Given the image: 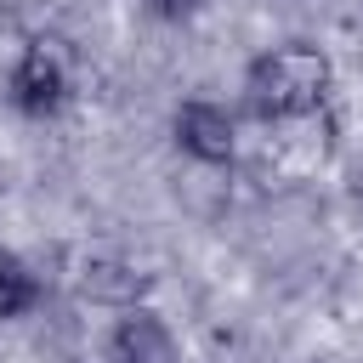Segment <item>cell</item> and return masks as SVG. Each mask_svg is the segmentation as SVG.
Returning a JSON list of instances; mask_svg holds the SVG:
<instances>
[{
  "label": "cell",
  "instance_id": "obj_1",
  "mask_svg": "<svg viewBox=\"0 0 363 363\" xmlns=\"http://www.w3.org/2000/svg\"><path fill=\"white\" fill-rule=\"evenodd\" d=\"M335 85V62L323 45L312 40H284L272 51H255L244 68V108L261 125H284V119H306L323 108Z\"/></svg>",
  "mask_w": 363,
  "mask_h": 363
},
{
  "label": "cell",
  "instance_id": "obj_6",
  "mask_svg": "<svg viewBox=\"0 0 363 363\" xmlns=\"http://www.w3.org/2000/svg\"><path fill=\"white\" fill-rule=\"evenodd\" d=\"M79 289H85L91 301H108V306H136V301H142V289H147V278H142V272H130L125 261H85Z\"/></svg>",
  "mask_w": 363,
  "mask_h": 363
},
{
  "label": "cell",
  "instance_id": "obj_4",
  "mask_svg": "<svg viewBox=\"0 0 363 363\" xmlns=\"http://www.w3.org/2000/svg\"><path fill=\"white\" fill-rule=\"evenodd\" d=\"M108 363H182L176 329L153 312V306H119L113 329H108Z\"/></svg>",
  "mask_w": 363,
  "mask_h": 363
},
{
  "label": "cell",
  "instance_id": "obj_3",
  "mask_svg": "<svg viewBox=\"0 0 363 363\" xmlns=\"http://www.w3.org/2000/svg\"><path fill=\"white\" fill-rule=\"evenodd\" d=\"M170 136H176V147L193 164H210V170L216 164H233V153H238V119L221 102H210V96L182 102L176 119H170Z\"/></svg>",
  "mask_w": 363,
  "mask_h": 363
},
{
  "label": "cell",
  "instance_id": "obj_2",
  "mask_svg": "<svg viewBox=\"0 0 363 363\" xmlns=\"http://www.w3.org/2000/svg\"><path fill=\"white\" fill-rule=\"evenodd\" d=\"M11 108L23 119H51L62 113V102L74 96V45L62 34H28L17 62H11Z\"/></svg>",
  "mask_w": 363,
  "mask_h": 363
},
{
  "label": "cell",
  "instance_id": "obj_5",
  "mask_svg": "<svg viewBox=\"0 0 363 363\" xmlns=\"http://www.w3.org/2000/svg\"><path fill=\"white\" fill-rule=\"evenodd\" d=\"M40 301H45V278L34 272V261L17 255V250H0V318L17 323V318H28Z\"/></svg>",
  "mask_w": 363,
  "mask_h": 363
},
{
  "label": "cell",
  "instance_id": "obj_7",
  "mask_svg": "<svg viewBox=\"0 0 363 363\" xmlns=\"http://www.w3.org/2000/svg\"><path fill=\"white\" fill-rule=\"evenodd\" d=\"M147 11H153L159 23H193V17L204 11V0H147Z\"/></svg>",
  "mask_w": 363,
  "mask_h": 363
}]
</instances>
